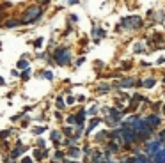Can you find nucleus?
Wrapping results in <instances>:
<instances>
[{
	"label": "nucleus",
	"instance_id": "nucleus-1",
	"mask_svg": "<svg viewBox=\"0 0 165 163\" xmlns=\"http://www.w3.org/2000/svg\"><path fill=\"white\" fill-rule=\"evenodd\" d=\"M41 14H43V7H41V5H32V7H28L27 11H25V14H23L22 25H28V23L37 22V20L41 18Z\"/></svg>",
	"mask_w": 165,
	"mask_h": 163
},
{
	"label": "nucleus",
	"instance_id": "nucleus-2",
	"mask_svg": "<svg viewBox=\"0 0 165 163\" xmlns=\"http://www.w3.org/2000/svg\"><path fill=\"white\" fill-rule=\"evenodd\" d=\"M53 59H55V62L59 66H66L71 62V52L68 48H59L53 52Z\"/></svg>",
	"mask_w": 165,
	"mask_h": 163
},
{
	"label": "nucleus",
	"instance_id": "nucleus-3",
	"mask_svg": "<svg viewBox=\"0 0 165 163\" xmlns=\"http://www.w3.org/2000/svg\"><path fill=\"white\" fill-rule=\"evenodd\" d=\"M122 27L124 28H130V30H133V28H139L140 25H142V18L140 16H130V18H122Z\"/></svg>",
	"mask_w": 165,
	"mask_h": 163
},
{
	"label": "nucleus",
	"instance_id": "nucleus-4",
	"mask_svg": "<svg viewBox=\"0 0 165 163\" xmlns=\"http://www.w3.org/2000/svg\"><path fill=\"white\" fill-rule=\"evenodd\" d=\"M162 145H163V144H162L160 140H151V142H147V145H146V154L153 158V156L162 149Z\"/></svg>",
	"mask_w": 165,
	"mask_h": 163
},
{
	"label": "nucleus",
	"instance_id": "nucleus-5",
	"mask_svg": "<svg viewBox=\"0 0 165 163\" xmlns=\"http://www.w3.org/2000/svg\"><path fill=\"white\" fill-rule=\"evenodd\" d=\"M144 121H146V124L151 128V129H154V128H158L160 126V122H162V119L156 115V114H151L149 117H146V119H144Z\"/></svg>",
	"mask_w": 165,
	"mask_h": 163
},
{
	"label": "nucleus",
	"instance_id": "nucleus-6",
	"mask_svg": "<svg viewBox=\"0 0 165 163\" xmlns=\"http://www.w3.org/2000/svg\"><path fill=\"white\" fill-rule=\"evenodd\" d=\"M116 85L117 87H133V85H137V82H135V78H122L121 82H116Z\"/></svg>",
	"mask_w": 165,
	"mask_h": 163
},
{
	"label": "nucleus",
	"instance_id": "nucleus-7",
	"mask_svg": "<svg viewBox=\"0 0 165 163\" xmlns=\"http://www.w3.org/2000/svg\"><path fill=\"white\" fill-rule=\"evenodd\" d=\"M153 161L154 163H165V147H162L156 154L153 156Z\"/></svg>",
	"mask_w": 165,
	"mask_h": 163
},
{
	"label": "nucleus",
	"instance_id": "nucleus-8",
	"mask_svg": "<svg viewBox=\"0 0 165 163\" xmlns=\"http://www.w3.org/2000/svg\"><path fill=\"white\" fill-rule=\"evenodd\" d=\"M82 154V151L78 149V147H75V145H69V149H68V156H71V158H78Z\"/></svg>",
	"mask_w": 165,
	"mask_h": 163
},
{
	"label": "nucleus",
	"instance_id": "nucleus-9",
	"mask_svg": "<svg viewBox=\"0 0 165 163\" xmlns=\"http://www.w3.org/2000/svg\"><path fill=\"white\" fill-rule=\"evenodd\" d=\"M85 115H87V112H85V108H82L78 114L75 115V119H76V124H84V121H85Z\"/></svg>",
	"mask_w": 165,
	"mask_h": 163
},
{
	"label": "nucleus",
	"instance_id": "nucleus-10",
	"mask_svg": "<svg viewBox=\"0 0 165 163\" xmlns=\"http://www.w3.org/2000/svg\"><path fill=\"white\" fill-rule=\"evenodd\" d=\"M140 85L146 87V89H153L154 85H156V80H154V78H146L144 82H140Z\"/></svg>",
	"mask_w": 165,
	"mask_h": 163
},
{
	"label": "nucleus",
	"instance_id": "nucleus-11",
	"mask_svg": "<svg viewBox=\"0 0 165 163\" xmlns=\"http://www.w3.org/2000/svg\"><path fill=\"white\" fill-rule=\"evenodd\" d=\"M20 25H22L20 20H7V22H5V27L7 28H14V27H20Z\"/></svg>",
	"mask_w": 165,
	"mask_h": 163
},
{
	"label": "nucleus",
	"instance_id": "nucleus-12",
	"mask_svg": "<svg viewBox=\"0 0 165 163\" xmlns=\"http://www.w3.org/2000/svg\"><path fill=\"white\" fill-rule=\"evenodd\" d=\"M99 122H101V119H98V117H94V119H92V121L89 122V129H87V133H89V131H92V129H94V128L99 124Z\"/></svg>",
	"mask_w": 165,
	"mask_h": 163
},
{
	"label": "nucleus",
	"instance_id": "nucleus-13",
	"mask_svg": "<svg viewBox=\"0 0 165 163\" xmlns=\"http://www.w3.org/2000/svg\"><path fill=\"white\" fill-rule=\"evenodd\" d=\"M133 52H135V53H144V52H146V46H144L142 43H137L135 46H133Z\"/></svg>",
	"mask_w": 165,
	"mask_h": 163
},
{
	"label": "nucleus",
	"instance_id": "nucleus-14",
	"mask_svg": "<svg viewBox=\"0 0 165 163\" xmlns=\"http://www.w3.org/2000/svg\"><path fill=\"white\" fill-rule=\"evenodd\" d=\"M16 67H18V69H23V71H25V69H28V62H27L25 59H22V60H18Z\"/></svg>",
	"mask_w": 165,
	"mask_h": 163
},
{
	"label": "nucleus",
	"instance_id": "nucleus-15",
	"mask_svg": "<svg viewBox=\"0 0 165 163\" xmlns=\"http://www.w3.org/2000/svg\"><path fill=\"white\" fill-rule=\"evenodd\" d=\"M108 152H119V145L116 144V142H108Z\"/></svg>",
	"mask_w": 165,
	"mask_h": 163
},
{
	"label": "nucleus",
	"instance_id": "nucleus-16",
	"mask_svg": "<svg viewBox=\"0 0 165 163\" xmlns=\"http://www.w3.org/2000/svg\"><path fill=\"white\" fill-rule=\"evenodd\" d=\"M51 140H53L55 144H59L60 142V131H51Z\"/></svg>",
	"mask_w": 165,
	"mask_h": 163
},
{
	"label": "nucleus",
	"instance_id": "nucleus-17",
	"mask_svg": "<svg viewBox=\"0 0 165 163\" xmlns=\"http://www.w3.org/2000/svg\"><path fill=\"white\" fill-rule=\"evenodd\" d=\"M107 135H108L107 131H99V133L94 137V140H96V142H101V140H105V137H107Z\"/></svg>",
	"mask_w": 165,
	"mask_h": 163
},
{
	"label": "nucleus",
	"instance_id": "nucleus-18",
	"mask_svg": "<svg viewBox=\"0 0 165 163\" xmlns=\"http://www.w3.org/2000/svg\"><path fill=\"white\" fill-rule=\"evenodd\" d=\"M92 34H94V36H99V39H101L103 36H105V32H103L101 28H98V27H94V30H92Z\"/></svg>",
	"mask_w": 165,
	"mask_h": 163
},
{
	"label": "nucleus",
	"instance_id": "nucleus-19",
	"mask_svg": "<svg viewBox=\"0 0 165 163\" xmlns=\"http://www.w3.org/2000/svg\"><path fill=\"white\" fill-rule=\"evenodd\" d=\"M55 106L57 108H64V101H62V98H60V96L55 99Z\"/></svg>",
	"mask_w": 165,
	"mask_h": 163
},
{
	"label": "nucleus",
	"instance_id": "nucleus-20",
	"mask_svg": "<svg viewBox=\"0 0 165 163\" xmlns=\"http://www.w3.org/2000/svg\"><path fill=\"white\" fill-rule=\"evenodd\" d=\"M41 76H45L46 80H53V75H51V71H43V73H41Z\"/></svg>",
	"mask_w": 165,
	"mask_h": 163
},
{
	"label": "nucleus",
	"instance_id": "nucleus-21",
	"mask_svg": "<svg viewBox=\"0 0 165 163\" xmlns=\"http://www.w3.org/2000/svg\"><path fill=\"white\" fill-rule=\"evenodd\" d=\"M45 129H46V126H37V128H34V135H41Z\"/></svg>",
	"mask_w": 165,
	"mask_h": 163
},
{
	"label": "nucleus",
	"instance_id": "nucleus-22",
	"mask_svg": "<svg viewBox=\"0 0 165 163\" xmlns=\"http://www.w3.org/2000/svg\"><path fill=\"white\" fill-rule=\"evenodd\" d=\"M108 90H110V87H108V85H105V84L98 87V92H108Z\"/></svg>",
	"mask_w": 165,
	"mask_h": 163
},
{
	"label": "nucleus",
	"instance_id": "nucleus-23",
	"mask_svg": "<svg viewBox=\"0 0 165 163\" xmlns=\"http://www.w3.org/2000/svg\"><path fill=\"white\" fill-rule=\"evenodd\" d=\"M9 135H11V131H9V129H5V131H2V133H0V140H5Z\"/></svg>",
	"mask_w": 165,
	"mask_h": 163
},
{
	"label": "nucleus",
	"instance_id": "nucleus-24",
	"mask_svg": "<svg viewBox=\"0 0 165 163\" xmlns=\"http://www.w3.org/2000/svg\"><path fill=\"white\" fill-rule=\"evenodd\" d=\"M87 114H89V115H96V114H98V106H91Z\"/></svg>",
	"mask_w": 165,
	"mask_h": 163
},
{
	"label": "nucleus",
	"instance_id": "nucleus-25",
	"mask_svg": "<svg viewBox=\"0 0 165 163\" xmlns=\"http://www.w3.org/2000/svg\"><path fill=\"white\" fill-rule=\"evenodd\" d=\"M66 121H68V124H71V126H73V124H76V119H75V115H69Z\"/></svg>",
	"mask_w": 165,
	"mask_h": 163
},
{
	"label": "nucleus",
	"instance_id": "nucleus-26",
	"mask_svg": "<svg viewBox=\"0 0 165 163\" xmlns=\"http://www.w3.org/2000/svg\"><path fill=\"white\" fill-rule=\"evenodd\" d=\"M55 160H64V152L62 151H55Z\"/></svg>",
	"mask_w": 165,
	"mask_h": 163
},
{
	"label": "nucleus",
	"instance_id": "nucleus-27",
	"mask_svg": "<svg viewBox=\"0 0 165 163\" xmlns=\"http://www.w3.org/2000/svg\"><path fill=\"white\" fill-rule=\"evenodd\" d=\"M28 76H30V67H28V69H25L23 73H22V78H23V80H27Z\"/></svg>",
	"mask_w": 165,
	"mask_h": 163
},
{
	"label": "nucleus",
	"instance_id": "nucleus-28",
	"mask_svg": "<svg viewBox=\"0 0 165 163\" xmlns=\"http://www.w3.org/2000/svg\"><path fill=\"white\" fill-rule=\"evenodd\" d=\"M84 154H85V156H91V154H92V149H91V147H84Z\"/></svg>",
	"mask_w": 165,
	"mask_h": 163
},
{
	"label": "nucleus",
	"instance_id": "nucleus-29",
	"mask_svg": "<svg viewBox=\"0 0 165 163\" xmlns=\"http://www.w3.org/2000/svg\"><path fill=\"white\" fill-rule=\"evenodd\" d=\"M41 44H43V39H41V37H39V39H36V41H34V46H36V48H39V46H41Z\"/></svg>",
	"mask_w": 165,
	"mask_h": 163
},
{
	"label": "nucleus",
	"instance_id": "nucleus-30",
	"mask_svg": "<svg viewBox=\"0 0 165 163\" xmlns=\"http://www.w3.org/2000/svg\"><path fill=\"white\" fill-rule=\"evenodd\" d=\"M71 133H73V128H64V135H71Z\"/></svg>",
	"mask_w": 165,
	"mask_h": 163
},
{
	"label": "nucleus",
	"instance_id": "nucleus-31",
	"mask_svg": "<svg viewBox=\"0 0 165 163\" xmlns=\"http://www.w3.org/2000/svg\"><path fill=\"white\" fill-rule=\"evenodd\" d=\"M28 122H30V119H23V121H22V126H23V128H27V126H28Z\"/></svg>",
	"mask_w": 165,
	"mask_h": 163
},
{
	"label": "nucleus",
	"instance_id": "nucleus-32",
	"mask_svg": "<svg viewBox=\"0 0 165 163\" xmlns=\"http://www.w3.org/2000/svg\"><path fill=\"white\" fill-rule=\"evenodd\" d=\"M73 103H75V98L69 96V98H68V105H73Z\"/></svg>",
	"mask_w": 165,
	"mask_h": 163
},
{
	"label": "nucleus",
	"instance_id": "nucleus-33",
	"mask_svg": "<svg viewBox=\"0 0 165 163\" xmlns=\"http://www.w3.org/2000/svg\"><path fill=\"white\" fill-rule=\"evenodd\" d=\"M22 163H34V161H32V158H23Z\"/></svg>",
	"mask_w": 165,
	"mask_h": 163
},
{
	"label": "nucleus",
	"instance_id": "nucleus-34",
	"mask_svg": "<svg viewBox=\"0 0 165 163\" xmlns=\"http://www.w3.org/2000/svg\"><path fill=\"white\" fill-rule=\"evenodd\" d=\"M160 106H162V103H154V105H153L154 110H160Z\"/></svg>",
	"mask_w": 165,
	"mask_h": 163
},
{
	"label": "nucleus",
	"instance_id": "nucleus-35",
	"mask_svg": "<svg viewBox=\"0 0 165 163\" xmlns=\"http://www.w3.org/2000/svg\"><path fill=\"white\" fill-rule=\"evenodd\" d=\"M37 145L39 147H45V140H37Z\"/></svg>",
	"mask_w": 165,
	"mask_h": 163
},
{
	"label": "nucleus",
	"instance_id": "nucleus-36",
	"mask_svg": "<svg viewBox=\"0 0 165 163\" xmlns=\"http://www.w3.org/2000/svg\"><path fill=\"white\" fill-rule=\"evenodd\" d=\"M7 163H16V160H14V158H13V160H11V158H7Z\"/></svg>",
	"mask_w": 165,
	"mask_h": 163
},
{
	"label": "nucleus",
	"instance_id": "nucleus-37",
	"mask_svg": "<svg viewBox=\"0 0 165 163\" xmlns=\"http://www.w3.org/2000/svg\"><path fill=\"white\" fill-rule=\"evenodd\" d=\"M0 85H5V80H4L2 76H0Z\"/></svg>",
	"mask_w": 165,
	"mask_h": 163
},
{
	"label": "nucleus",
	"instance_id": "nucleus-38",
	"mask_svg": "<svg viewBox=\"0 0 165 163\" xmlns=\"http://www.w3.org/2000/svg\"><path fill=\"white\" fill-rule=\"evenodd\" d=\"M68 2H69V4H76V2H78V0H68Z\"/></svg>",
	"mask_w": 165,
	"mask_h": 163
},
{
	"label": "nucleus",
	"instance_id": "nucleus-39",
	"mask_svg": "<svg viewBox=\"0 0 165 163\" xmlns=\"http://www.w3.org/2000/svg\"><path fill=\"white\" fill-rule=\"evenodd\" d=\"M39 2H41V4H48V2H50V0H39Z\"/></svg>",
	"mask_w": 165,
	"mask_h": 163
},
{
	"label": "nucleus",
	"instance_id": "nucleus-40",
	"mask_svg": "<svg viewBox=\"0 0 165 163\" xmlns=\"http://www.w3.org/2000/svg\"><path fill=\"white\" fill-rule=\"evenodd\" d=\"M105 163H114V161H105Z\"/></svg>",
	"mask_w": 165,
	"mask_h": 163
}]
</instances>
